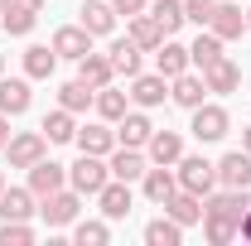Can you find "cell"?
<instances>
[{
    "instance_id": "7",
    "label": "cell",
    "mask_w": 251,
    "mask_h": 246,
    "mask_svg": "<svg viewBox=\"0 0 251 246\" xmlns=\"http://www.w3.org/2000/svg\"><path fill=\"white\" fill-rule=\"evenodd\" d=\"M164 97H169V77H164V73H135V77H130V101H135L140 111L159 106Z\"/></svg>"
},
{
    "instance_id": "15",
    "label": "cell",
    "mask_w": 251,
    "mask_h": 246,
    "mask_svg": "<svg viewBox=\"0 0 251 246\" xmlns=\"http://www.w3.org/2000/svg\"><path fill=\"white\" fill-rule=\"evenodd\" d=\"M218 184L222 188H251V154L247 150H232L218 159Z\"/></svg>"
},
{
    "instance_id": "3",
    "label": "cell",
    "mask_w": 251,
    "mask_h": 246,
    "mask_svg": "<svg viewBox=\"0 0 251 246\" xmlns=\"http://www.w3.org/2000/svg\"><path fill=\"white\" fill-rule=\"evenodd\" d=\"M77 213H82V193H77V188H58V193L39 198V217H44L49 227H73Z\"/></svg>"
},
{
    "instance_id": "40",
    "label": "cell",
    "mask_w": 251,
    "mask_h": 246,
    "mask_svg": "<svg viewBox=\"0 0 251 246\" xmlns=\"http://www.w3.org/2000/svg\"><path fill=\"white\" fill-rule=\"evenodd\" d=\"M145 5H150V0H111V10L126 15V20H130V15H145Z\"/></svg>"
},
{
    "instance_id": "36",
    "label": "cell",
    "mask_w": 251,
    "mask_h": 246,
    "mask_svg": "<svg viewBox=\"0 0 251 246\" xmlns=\"http://www.w3.org/2000/svg\"><path fill=\"white\" fill-rule=\"evenodd\" d=\"M73 242L77 246H106L111 242V222H77L73 227Z\"/></svg>"
},
{
    "instance_id": "35",
    "label": "cell",
    "mask_w": 251,
    "mask_h": 246,
    "mask_svg": "<svg viewBox=\"0 0 251 246\" xmlns=\"http://www.w3.org/2000/svg\"><path fill=\"white\" fill-rule=\"evenodd\" d=\"M145 242H150V246H179V242H184V227L164 213V217H155V222L145 227Z\"/></svg>"
},
{
    "instance_id": "9",
    "label": "cell",
    "mask_w": 251,
    "mask_h": 246,
    "mask_svg": "<svg viewBox=\"0 0 251 246\" xmlns=\"http://www.w3.org/2000/svg\"><path fill=\"white\" fill-rule=\"evenodd\" d=\"M77 25L92 34V39H106V34L116 29V10H111V0H82Z\"/></svg>"
},
{
    "instance_id": "31",
    "label": "cell",
    "mask_w": 251,
    "mask_h": 246,
    "mask_svg": "<svg viewBox=\"0 0 251 246\" xmlns=\"http://www.w3.org/2000/svg\"><path fill=\"white\" fill-rule=\"evenodd\" d=\"M39 130L49 135V145H68V140L77 135V121H73V111H68V106H58V111H49V116H44Z\"/></svg>"
},
{
    "instance_id": "4",
    "label": "cell",
    "mask_w": 251,
    "mask_h": 246,
    "mask_svg": "<svg viewBox=\"0 0 251 246\" xmlns=\"http://www.w3.org/2000/svg\"><path fill=\"white\" fill-rule=\"evenodd\" d=\"M44 154H49V135H44V130H20V135H10V145H5L10 169H29Z\"/></svg>"
},
{
    "instance_id": "46",
    "label": "cell",
    "mask_w": 251,
    "mask_h": 246,
    "mask_svg": "<svg viewBox=\"0 0 251 246\" xmlns=\"http://www.w3.org/2000/svg\"><path fill=\"white\" fill-rule=\"evenodd\" d=\"M0 193H5V174H0Z\"/></svg>"
},
{
    "instance_id": "2",
    "label": "cell",
    "mask_w": 251,
    "mask_h": 246,
    "mask_svg": "<svg viewBox=\"0 0 251 246\" xmlns=\"http://www.w3.org/2000/svg\"><path fill=\"white\" fill-rule=\"evenodd\" d=\"M179 188H188V193H198V198H208L213 193V184H218V164H208L203 154H179Z\"/></svg>"
},
{
    "instance_id": "47",
    "label": "cell",
    "mask_w": 251,
    "mask_h": 246,
    "mask_svg": "<svg viewBox=\"0 0 251 246\" xmlns=\"http://www.w3.org/2000/svg\"><path fill=\"white\" fill-rule=\"evenodd\" d=\"M0 73H5V58H0Z\"/></svg>"
},
{
    "instance_id": "11",
    "label": "cell",
    "mask_w": 251,
    "mask_h": 246,
    "mask_svg": "<svg viewBox=\"0 0 251 246\" xmlns=\"http://www.w3.org/2000/svg\"><path fill=\"white\" fill-rule=\"evenodd\" d=\"M208 29L218 34L222 44H227V39H242V34H247V15H242V5H237V0L213 5V20H208Z\"/></svg>"
},
{
    "instance_id": "43",
    "label": "cell",
    "mask_w": 251,
    "mask_h": 246,
    "mask_svg": "<svg viewBox=\"0 0 251 246\" xmlns=\"http://www.w3.org/2000/svg\"><path fill=\"white\" fill-rule=\"evenodd\" d=\"M5 145H10V116L0 111V150H5Z\"/></svg>"
},
{
    "instance_id": "45",
    "label": "cell",
    "mask_w": 251,
    "mask_h": 246,
    "mask_svg": "<svg viewBox=\"0 0 251 246\" xmlns=\"http://www.w3.org/2000/svg\"><path fill=\"white\" fill-rule=\"evenodd\" d=\"M247 39H251V10H247Z\"/></svg>"
},
{
    "instance_id": "23",
    "label": "cell",
    "mask_w": 251,
    "mask_h": 246,
    "mask_svg": "<svg viewBox=\"0 0 251 246\" xmlns=\"http://www.w3.org/2000/svg\"><path fill=\"white\" fill-rule=\"evenodd\" d=\"M203 82H208V92H237V87H242V68L222 53L213 68H203Z\"/></svg>"
},
{
    "instance_id": "44",
    "label": "cell",
    "mask_w": 251,
    "mask_h": 246,
    "mask_svg": "<svg viewBox=\"0 0 251 246\" xmlns=\"http://www.w3.org/2000/svg\"><path fill=\"white\" fill-rule=\"evenodd\" d=\"M242 150L251 154V125H247V130H242Z\"/></svg>"
},
{
    "instance_id": "17",
    "label": "cell",
    "mask_w": 251,
    "mask_h": 246,
    "mask_svg": "<svg viewBox=\"0 0 251 246\" xmlns=\"http://www.w3.org/2000/svg\"><path fill=\"white\" fill-rule=\"evenodd\" d=\"M155 135V125L145 111H126L121 121H116V145H130V150H145V140Z\"/></svg>"
},
{
    "instance_id": "37",
    "label": "cell",
    "mask_w": 251,
    "mask_h": 246,
    "mask_svg": "<svg viewBox=\"0 0 251 246\" xmlns=\"http://www.w3.org/2000/svg\"><path fill=\"white\" fill-rule=\"evenodd\" d=\"M203 232H208L213 246H227L237 237V222H232V217H218V213H203Z\"/></svg>"
},
{
    "instance_id": "1",
    "label": "cell",
    "mask_w": 251,
    "mask_h": 246,
    "mask_svg": "<svg viewBox=\"0 0 251 246\" xmlns=\"http://www.w3.org/2000/svg\"><path fill=\"white\" fill-rule=\"evenodd\" d=\"M111 179V164L106 154H77V164H68V188H77L82 198H97Z\"/></svg>"
},
{
    "instance_id": "25",
    "label": "cell",
    "mask_w": 251,
    "mask_h": 246,
    "mask_svg": "<svg viewBox=\"0 0 251 246\" xmlns=\"http://www.w3.org/2000/svg\"><path fill=\"white\" fill-rule=\"evenodd\" d=\"M218 58H222V39H218L213 29H198V39L188 44V63L203 73V68H213Z\"/></svg>"
},
{
    "instance_id": "22",
    "label": "cell",
    "mask_w": 251,
    "mask_h": 246,
    "mask_svg": "<svg viewBox=\"0 0 251 246\" xmlns=\"http://www.w3.org/2000/svg\"><path fill=\"white\" fill-rule=\"evenodd\" d=\"M53 68H58V53H53V44H29V49H25V77H29V82H44V77H53Z\"/></svg>"
},
{
    "instance_id": "41",
    "label": "cell",
    "mask_w": 251,
    "mask_h": 246,
    "mask_svg": "<svg viewBox=\"0 0 251 246\" xmlns=\"http://www.w3.org/2000/svg\"><path fill=\"white\" fill-rule=\"evenodd\" d=\"M237 237H247V242H251V208L242 213V222H237Z\"/></svg>"
},
{
    "instance_id": "26",
    "label": "cell",
    "mask_w": 251,
    "mask_h": 246,
    "mask_svg": "<svg viewBox=\"0 0 251 246\" xmlns=\"http://www.w3.org/2000/svg\"><path fill=\"white\" fill-rule=\"evenodd\" d=\"M140 53H145V49L126 34V39H116V44H111V53H106V58H111V68H116L121 77H135V73H140Z\"/></svg>"
},
{
    "instance_id": "19",
    "label": "cell",
    "mask_w": 251,
    "mask_h": 246,
    "mask_svg": "<svg viewBox=\"0 0 251 246\" xmlns=\"http://www.w3.org/2000/svg\"><path fill=\"white\" fill-rule=\"evenodd\" d=\"M164 213L174 217L179 227H193V222H203V198L188 193V188H174V193L164 198Z\"/></svg>"
},
{
    "instance_id": "6",
    "label": "cell",
    "mask_w": 251,
    "mask_h": 246,
    "mask_svg": "<svg viewBox=\"0 0 251 246\" xmlns=\"http://www.w3.org/2000/svg\"><path fill=\"white\" fill-rule=\"evenodd\" d=\"M58 188H68V164H58V159H39V164H29V193L34 198H49V193H58Z\"/></svg>"
},
{
    "instance_id": "28",
    "label": "cell",
    "mask_w": 251,
    "mask_h": 246,
    "mask_svg": "<svg viewBox=\"0 0 251 246\" xmlns=\"http://www.w3.org/2000/svg\"><path fill=\"white\" fill-rule=\"evenodd\" d=\"M145 10L155 15V25L164 29V39H174V34L188 25L184 20V0H155V5H145Z\"/></svg>"
},
{
    "instance_id": "10",
    "label": "cell",
    "mask_w": 251,
    "mask_h": 246,
    "mask_svg": "<svg viewBox=\"0 0 251 246\" xmlns=\"http://www.w3.org/2000/svg\"><path fill=\"white\" fill-rule=\"evenodd\" d=\"M97 203H101V217L106 222H121V217H130V184L126 179H106V188L97 193Z\"/></svg>"
},
{
    "instance_id": "38",
    "label": "cell",
    "mask_w": 251,
    "mask_h": 246,
    "mask_svg": "<svg viewBox=\"0 0 251 246\" xmlns=\"http://www.w3.org/2000/svg\"><path fill=\"white\" fill-rule=\"evenodd\" d=\"M29 242H34L29 222H10V217L0 222V246H29Z\"/></svg>"
},
{
    "instance_id": "20",
    "label": "cell",
    "mask_w": 251,
    "mask_h": 246,
    "mask_svg": "<svg viewBox=\"0 0 251 246\" xmlns=\"http://www.w3.org/2000/svg\"><path fill=\"white\" fill-rule=\"evenodd\" d=\"M251 208L247 188H222V193H208V203H203V213H218V217H232V222H242V213Z\"/></svg>"
},
{
    "instance_id": "39",
    "label": "cell",
    "mask_w": 251,
    "mask_h": 246,
    "mask_svg": "<svg viewBox=\"0 0 251 246\" xmlns=\"http://www.w3.org/2000/svg\"><path fill=\"white\" fill-rule=\"evenodd\" d=\"M213 5H218V0H184V20H188V25H198V29H208Z\"/></svg>"
},
{
    "instance_id": "24",
    "label": "cell",
    "mask_w": 251,
    "mask_h": 246,
    "mask_svg": "<svg viewBox=\"0 0 251 246\" xmlns=\"http://www.w3.org/2000/svg\"><path fill=\"white\" fill-rule=\"evenodd\" d=\"M34 213H39V208H34V193H29V188H5V193H0V217H10V222H29Z\"/></svg>"
},
{
    "instance_id": "21",
    "label": "cell",
    "mask_w": 251,
    "mask_h": 246,
    "mask_svg": "<svg viewBox=\"0 0 251 246\" xmlns=\"http://www.w3.org/2000/svg\"><path fill=\"white\" fill-rule=\"evenodd\" d=\"M111 179H126V184H135V179H145V169H150V159L140 150H130V145H121V150H111Z\"/></svg>"
},
{
    "instance_id": "14",
    "label": "cell",
    "mask_w": 251,
    "mask_h": 246,
    "mask_svg": "<svg viewBox=\"0 0 251 246\" xmlns=\"http://www.w3.org/2000/svg\"><path fill=\"white\" fill-rule=\"evenodd\" d=\"M29 101H34L29 77H5V73H0V111H5V116H25Z\"/></svg>"
},
{
    "instance_id": "32",
    "label": "cell",
    "mask_w": 251,
    "mask_h": 246,
    "mask_svg": "<svg viewBox=\"0 0 251 246\" xmlns=\"http://www.w3.org/2000/svg\"><path fill=\"white\" fill-rule=\"evenodd\" d=\"M130 39H135V44H140L145 53H155L159 44H164V29L155 25V15L145 10V15H130Z\"/></svg>"
},
{
    "instance_id": "33",
    "label": "cell",
    "mask_w": 251,
    "mask_h": 246,
    "mask_svg": "<svg viewBox=\"0 0 251 246\" xmlns=\"http://www.w3.org/2000/svg\"><path fill=\"white\" fill-rule=\"evenodd\" d=\"M92 101H97V87H87L82 77H73V82H63V87H58V106H68L73 116H77V111H87Z\"/></svg>"
},
{
    "instance_id": "27",
    "label": "cell",
    "mask_w": 251,
    "mask_h": 246,
    "mask_svg": "<svg viewBox=\"0 0 251 246\" xmlns=\"http://www.w3.org/2000/svg\"><path fill=\"white\" fill-rule=\"evenodd\" d=\"M155 68L164 73V77H179V73H188L193 63H188V49H184V44H174V39H164V44L155 49Z\"/></svg>"
},
{
    "instance_id": "29",
    "label": "cell",
    "mask_w": 251,
    "mask_h": 246,
    "mask_svg": "<svg viewBox=\"0 0 251 246\" xmlns=\"http://www.w3.org/2000/svg\"><path fill=\"white\" fill-rule=\"evenodd\" d=\"M77 77L87 82V87H106L111 77H116V68L106 53H87V58H77Z\"/></svg>"
},
{
    "instance_id": "12",
    "label": "cell",
    "mask_w": 251,
    "mask_h": 246,
    "mask_svg": "<svg viewBox=\"0 0 251 246\" xmlns=\"http://www.w3.org/2000/svg\"><path fill=\"white\" fill-rule=\"evenodd\" d=\"M169 97H174V106H184V111H193V106H203V97H208V82L188 68V73H179V77H169Z\"/></svg>"
},
{
    "instance_id": "13",
    "label": "cell",
    "mask_w": 251,
    "mask_h": 246,
    "mask_svg": "<svg viewBox=\"0 0 251 246\" xmlns=\"http://www.w3.org/2000/svg\"><path fill=\"white\" fill-rule=\"evenodd\" d=\"M140 188H145V198H150L155 208H164V198L179 188V174H174V164H150V169H145V179H140Z\"/></svg>"
},
{
    "instance_id": "34",
    "label": "cell",
    "mask_w": 251,
    "mask_h": 246,
    "mask_svg": "<svg viewBox=\"0 0 251 246\" xmlns=\"http://www.w3.org/2000/svg\"><path fill=\"white\" fill-rule=\"evenodd\" d=\"M0 25L5 34H15V39H25V34L39 25V10H20V5H0Z\"/></svg>"
},
{
    "instance_id": "18",
    "label": "cell",
    "mask_w": 251,
    "mask_h": 246,
    "mask_svg": "<svg viewBox=\"0 0 251 246\" xmlns=\"http://www.w3.org/2000/svg\"><path fill=\"white\" fill-rule=\"evenodd\" d=\"M179 154H184V135L179 130H155L145 140V159L150 164H179Z\"/></svg>"
},
{
    "instance_id": "8",
    "label": "cell",
    "mask_w": 251,
    "mask_h": 246,
    "mask_svg": "<svg viewBox=\"0 0 251 246\" xmlns=\"http://www.w3.org/2000/svg\"><path fill=\"white\" fill-rule=\"evenodd\" d=\"M73 145L82 154H111L116 150V130H111V121H87V125H77Z\"/></svg>"
},
{
    "instance_id": "42",
    "label": "cell",
    "mask_w": 251,
    "mask_h": 246,
    "mask_svg": "<svg viewBox=\"0 0 251 246\" xmlns=\"http://www.w3.org/2000/svg\"><path fill=\"white\" fill-rule=\"evenodd\" d=\"M0 5H20V10H44V0H0Z\"/></svg>"
},
{
    "instance_id": "30",
    "label": "cell",
    "mask_w": 251,
    "mask_h": 246,
    "mask_svg": "<svg viewBox=\"0 0 251 246\" xmlns=\"http://www.w3.org/2000/svg\"><path fill=\"white\" fill-rule=\"evenodd\" d=\"M126 101H130V92H116V87L106 82V87H97V101H92V106H97V116H101V121H111V125H116L126 111H130Z\"/></svg>"
},
{
    "instance_id": "5",
    "label": "cell",
    "mask_w": 251,
    "mask_h": 246,
    "mask_svg": "<svg viewBox=\"0 0 251 246\" xmlns=\"http://www.w3.org/2000/svg\"><path fill=\"white\" fill-rule=\"evenodd\" d=\"M203 145H213V140H222L227 130H232V116H227V106H218V101H203V106H193V125H188Z\"/></svg>"
},
{
    "instance_id": "16",
    "label": "cell",
    "mask_w": 251,
    "mask_h": 246,
    "mask_svg": "<svg viewBox=\"0 0 251 246\" xmlns=\"http://www.w3.org/2000/svg\"><path fill=\"white\" fill-rule=\"evenodd\" d=\"M53 53H58V58H87V53H92V34L82 29V25H63L58 34H53Z\"/></svg>"
}]
</instances>
